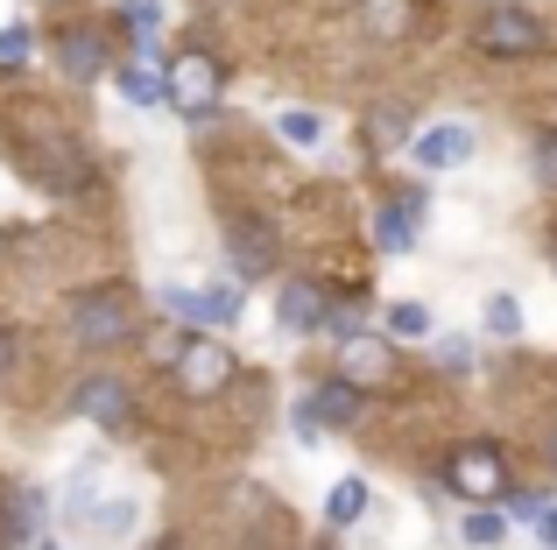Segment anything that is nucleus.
<instances>
[{
  "label": "nucleus",
  "mask_w": 557,
  "mask_h": 550,
  "mask_svg": "<svg viewBox=\"0 0 557 550\" xmlns=\"http://www.w3.org/2000/svg\"><path fill=\"white\" fill-rule=\"evenodd\" d=\"M121 22H127V28H141V36H156V28H163V8H156V0H127Z\"/></svg>",
  "instance_id": "nucleus-25"
},
{
  "label": "nucleus",
  "mask_w": 557,
  "mask_h": 550,
  "mask_svg": "<svg viewBox=\"0 0 557 550\" xmlns=\"http://www.w3.org/2000/svg\"><path fill=\"white\" fill-rule=\"evenodd\" d=\"M275 135H283V141H297V149H311V141L325 135V121H318V113H304V107H289L283 121H275Z\"/></svg>",
  "instance_id": "nucleus-20"
},
{
  "label": "nucleus",
  "mask_w": 557,
  "mask_h": 550,
  "mask_svg": "<svg viewBox=\"0 0 557 550\" xmlns=\"http://www.w3.org/2000/svg\"><path fill=\"white\" fill-rule=\"evenodd\" d=\"M99 64H107V42H99V28H64V36H57V71H64L71 85H92Z\"/></svg>",
  "instance_id": "nucleus-13"
},
{
  "label": "nucleus",
  "mask_w": 557,
  "mask_h": 550,
  "mask_svg": "<svg viewBox=\"0 0 557 550\" xmlns=\"http://www.w3.org/2000/svg\"><path fill=\"white\" fill-rule=\"evenodd\" d=\"M360 515H368V480H360V473H346V480L325 495V523L332 529H354Z\"/></svg>",
  "instance_id": "nucleus-16"
},
{
  "label": "nucleus",
  "mask_w": 557,
  "mask_h": 550,
  "mask_svg": "<svg viewBox=\"0 0 557 550\" xmlns=\"http://www.w3.org/2000/svg\"><path fill=\"white\" fill-rule=\"evenodd\" d=\"M423 234V198H388V205L374 212V248L381 254H409Z\"/></svg>",
  "instance_id": "nucleus-12"
},
{
  "label": "nucleus",
  "mask_w": 557,
  "mask_h": 550,
  "mask_svg": "<svg viewBox=\"0 0 557 550\" xmlns=\"http://www.w3.org/2000/svg\"><path fill=\"white\" fill-rule=\"evenodd\" d=\"M325 430H332V424H325V416H318V402L304 396V402H297V438H304V445H318V438H325Z\"/></svg>",
  "instance_id": "nucleus-26"
},
{
  "label": "nucleus",
  "mask_w": 557,
  "mask_h": 550,
  "mask_svg": "<svg viewBox=\"0 0 557 550\" xmlns=\"http://www.w3.org/2000/svg\"><path fill=\"white\" fill-rule=\"evenodd\" d=\"M437 367H445V374H466V367H473V339H459V332H451V339H437Z\"/></svg>",
  "instance_id": "nucleus-24"
},
{
  "label": "nucleus",
  "mask_w": 557,
  "mask_h": 550,
  "mask_svg": "<svg viewBox=\"0 0 557 550\" xmlns=\"http://www.w3.org/2000/svg\"><path fill=\"white\" fill-rule=\"evenodd\" d=\"M536 537H544V550H557V509L536 515Z\"/></svg>",
  "instance_id": "nucleus-30"
},
{
  "label": "nucleus",
  "mask_w": 557,
  "mask_h": 550,
  "mask_svg": "<svg viewBox=\"0 0 557 550\" xmlns=\"http://www.w3.org/2000/svg\"><path fill=\"white\" fill-rule=\"evenodd\" d=\"M219 92H226V64H219L212 50H177L170 57V107L177 113L205 121V113L219 107Z\"/></svg>",
  "instance_id": "nucleus-1"
},
{
  "label": "nucleus",
  "mask_w": 557,
  "mask_h": 550,
  "mask_svg": "<svg viewBox=\"0 0 557 550\" xmlns=\"http://www.w3.org/2000/svg\"><path fill=\"white\" fill-rule=\"evenodd\" d=\"M14 367V339H8V332H0V374H8Z\"/></svg>",
  "instance_id": "nucleus-31"
},
{
  "label": "nucleus",
  "mask_w": 557,
  "mask_h": 550,
  "mask_svg": "<svg viewBox=\"0 0 557 550\" xmlns=\"http://www.w3.org/2000/svg\"><path fill=\"white\" fill-rule=\"evenodd\" d=\"M502 515H508V523H536L544 501H536V495H502Z\"/></svg>",
  "instance_id": "nucleus-28"
},
{
  "label": "nucleus",
  "mask_w": 557,
  "mask_h": 550,
  "mask_svg": "<svg viewBox=\"0 0 557 550\" xmlns=\"http://www.w3.org/2000/svg\"><path fill=\"white\" fill-rule=\"evenodd\" d=\"M36 515H42L36 487H8V501H0V550H28L36 543Z\"/></svg>",
  "instance_id": "nucleus-14"
},
{
  "label": "nucleus",
  "mask_w": 557,
  "mask_h": 550,
  "mask_svg": "<svg viewBox=\"0 0 557 550\" xmlns=\"http://www.w3.org/2000/svg\"><path fill=\"white\" fill-rule=\"evenodd\" d=\"M445 480H451V495H466V501H502L508 495V466H502V452H494L487 438L459 445L451 466H445Z\"/></svg>",
  "instance_id": "nucleus-3"
},
{
  "label": "nucleus",
  "mask_w": 557,
  "mask_h": 550,
  "mask_svg": "<svg viewBox=\"0 0 557 550\" xmlns=\"http://www.w3.org/2000/svg\"><path fill=\"white\" fill-rule=\"evenodd\" d=\"M339 374H346V382H360V388H381V382L395 374L388 339H374V332H354V339H339Z\"/></svg>",
  "instance_id": "nucleus-11"
},
{
  "label": "nucleus",
  "mask_w": 557,
  "mask_h": 550,
  "mask_svg": "<svg viewBox=\"0 0 557 550\" xmlns=\"http://www.w3.org/2000/svg\"><path fill=\"white\" fill-rule=\"evenodd\" d=\"M163 311L170 317H198V325H233V317H240V283H212V289L170 283L163 289Z\"/></svg>",
  "instance_id": "nucleus-5"
},
{
  "label": "nucleus",
  "mask_w": 557,
  "mask_h": 550,
  "mask_svg": "<svg viewBox=\"0 0 557 550\" xmlns=\"http://www.w3.org/2000/svg\"><path fill=\"white\" fill-rule=\"evenodd\" d=\"M275 226H261V220H226V268L240 275V283H255V275H269L275 268Z\"/></svg>",
  "instance_id": "nucleus-7"
},
{
  "label": "nucleus",
  "mask_w": 557,
  "mask_h": 550,
  "mask_svg": "<svg viewBox=\"0 0 557 550\" xmlns=\"http://www.w3.org/2000/svg\"><path fill=\"white\" fill-rule=\"evenodd\" d=\"M550 459H557V438H550Z\"/></svg>",
  "instance_id": "nucleus-33"
},
{
  "label": "nucleus",
  "mask_w": 557,
  "mask_h": 550,
  "mask_svg": "<svg viewBox=\"0 0 557 550\" xmlns=\"http://www.w3.org/2000/svg\"><path fill=\"white\" fill-rule=\"evenodd\" d=\"M466 155H473V127H466V121H437V127H423V135L409 141V163L431 170V177H437V170H459Z\"/></svg>",
  "instance_id": "nucleus-10"
},
{
  "label": "nucleus",
  "mask_w": 557,
  "mask_h": 550,
  "mask_svg": "<svg viewBox=\"0 0 557 550\" xmlns=\"http://www.w3.org/2000/svg\"><path fill=\"white\" fill-rule=\"evenodd\" d=\"M226 382H233V353L219 339H184L177 346V388L190 402H212Z\"/></svg>",
  "instance_id": "nucleus-4"
},
{
  "label": "nucleus",
  "mask_w": 557,
  "mask_h": 550,
  "mask_svg": "<svg viewBox=\"0 0 557 550\" xmlns=\"http://www.w3.org/2000/svg\"><path fill=\"white\" fill-rule=\"evenodd\" d=\"M487 332L494 339H516L522 332V303L516 297H487Z\"/></svg>",
  "instance_id": "nucleus-22"
},
{
  "label": "nucleus",
  "mask_w": 557,
  "mask_h": 550,
  "mask_svg": "<svg viewBox=\"0 0 557 550\" xmlns=\"http://www.w3.org/2000/svg\"><path fill=\"white\" fill-rule=\"evenodd\" d=\"M388 339H431V303H417V297H403V303H388Z\"/></svg>",
  "instance_id": "nucleus-19"
},
{
  "label": "nucleus",
  "mask_w": 557,
  "mask_h": 550,
  "mask_svg": "<svg viewBox=\"0 0 557 550\" xmlns=\"http://www.w3.org/2000/svg\"><path fill=\"white\" fill-rule=\"evenodd\" d=\"M42 550H64V543H42Z\"/></svg>",
  "instance_id": "nucleus-32"
},
{
  "label": "nucleus",
  "mask_w": 557,
  "mask_h": 550,
  "mask_svg": "<svg viewBox=\"0 0 557 550\" xmlns=\"http://www.w3.org/2000/svg\"><path fill=\"white\" fill-rule=\"evenodd\" d=\"M536 177H544L550 191H557V135H544V141H536Z\"/></svg>",
  "instance_id": "nucleus-29"
},
{
  "label": "nucleus",
  "mask_w": 557,
  "mask_h": 550,
  "mask_svg": "<svg viewBox=\"0 0 557 550\" xmlns=\"http://www.w3.org/2000/svg\"><path fill=\"white\" fill-rule=\"evenodd\" d=\"M127 332H135V317H127V289H92V297H78V311H71V339L92 346V353L121 346Z\"/></svg>",
  "instance_id": "nucleus-2"
},
{
  "label": "nucleus",
  "mask_w": 557,
  "mask_h": 550,
  "mask_svg": "<svg viewBox=\"0 0 557 550\" xmlns=\"http://www.w3.org/2000/svg\"><path fill=\"white\" fill-rule=\"evenodd\" d=\"M275 325H283L289 339H304V332L332 325V303H325V289H318L311 275H289V283L275 289Z\"/></svg>",
  "instance_id": "nucleus-8"
},
{
  "label": "nucleus",
  "mask_w": 557,
  "mask_h": 550,
  "mask_svg": "<svg viewBox=\"0 0 557 550\" xmlns=\"http://www.w3.org/2000/svg\"><path fill=\"white\" fill-rule=\"evenodd\" d=\"M502 529H508V515H494V509L466 515V543H473V550H494V543H502Z\"/></svg>",
  "instance_id": "nucleus-23"
},
{
  "label": "nucleus",
  "mask_w": 557,
  "mask_h": 550,
  "mask_svg": "<svg viewBox=\"0 0 557 550\" xmlns=\"http://www.w3.org/2000/svg\"><path fill=\"white\" fill-rule=\"evenodd\" d=\"M318 416H325V424H354V416H360V382H325V388H318Z\"/></svg>",
  "instance_id": "nucleus-18"
},
{
  "label": "nucleus",
  "mask_w": 557,
  "mask_h": 550,
  "mask_svg": "<svg viewBox=\"0 0 557 550\" xmlns=\"http://www.w3.org/2000/svg\"><path fill=\"white\" fill-rule=\"evenodd\" d=\"M360 22H368L374 42H403L409 22H417V8H409V0H368V14H360Z\"/></svg>",
  "instance_id": "nucleus-17"
},
{
  "label": "nucleus",
  "mask_w": 557,
  "mask_h": 550,
  "mask_svg": "<svg viewBox=\"0 0 557 550\" xmlns=\"http://www.w3.org/2000/svg\"><path fill=\"white\" fill-rule=\"evenodd\" d=\"M92 523L107 529V537H121V529L135 523V501H127V495H107V501H92Z\"/></svg>",
  "instance_id": "nucleus-21"
},
{
  "label": "nucleus",
  "mask_w": 557,
  "mask_h": 550,
  "mask_svg": "<svg viewBox=\"0 0 557 550\" xmlns=\"http://www.w3.org/2000/svg\"><path fill=\"white\" fill-rule=\"evenodd\" d=\"M71 410H78V416H92L99 430H135V396L121 388V374H92V382H78Z\"/></svg>",
  "instance_id": "nucleus-6"
},
{
  "label": "nucleus",
  "mask_w": 557,
  "mask_h": 550,
  "mask_svg": "<svg viewBox=\"0 0 557 550\" xmlns=\"http://www.w3.org/2000/svg\"><path fill=\"white\" fill-rule=\"evenodd\" d=\"M480 42H487L494 57H530V50H544V22H536L530 8H494L487 22H480Z\"/></svg>",
  "instance_id": "nucleus-9"
},
{
  "label": "nucleus",
  "mask_w": 557,
  "mask_h": 550,
  "mask_svg": "<svg viewBox=\"0 0 557 550\" xmlns=\"http://www.w3.org/2000/svg\"><path fill=\"white\" fill-rule=\"evenodd\" d=\"M22 57H28V28L8 22V28H0V64H22Z\"/></svg>",
  "instance_id": "nucleus-27"
},
{
  "label": "nucleus",
  "mask_w": 557,
  "mask_h": 550,
  "mask_svg": "<svg viewBox=\"0 0 557 550\" xmlns=\"http://www.w3.org/2000/svg\"><path fill=\"white\" fill-rule=\"evenodd\" d=\"M42 184H50V191H92V170H85L78 141H50V155H42Z\"/></svg>",
  "instance_id": "nucleus-15"
}]
</instances>
